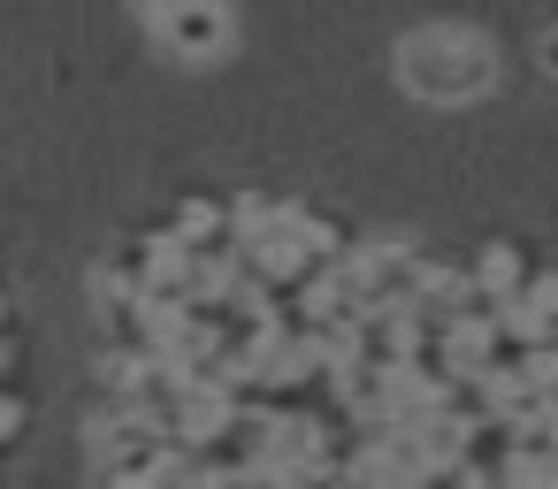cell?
Masks as SVG:
<instances>
[{
    "label": "cell",
    "instance_id": "cell-1",
    "mask_svg": "<svg viewBox=\"0 0 558 489\" xmlns=\"http://www.w3.org/2000/svg\"><path fill=\"white\" fill-rule=\"evenodd\" d=\"M398 85L428 108H466L497 85V47L466 24H428V32H405L398 39Z\"/></svg>",
    "mask_w": 558,
    "mask_h": 489
},
{
    "label": "cell",
    "instance_id": "cell-2",
    "mask_svg": "<svg viewBox=\"0 0 558 489\" xmlns=\"http://www.w3.org/2000/svg\"><path fill=\"white\" fill-rule=\"evenodd\" d=\"M177 459H184V443L154 413L123 405L116 420H100V474H108V489H154Z\"/></svg>",
    "mask_w": 558,
    "mask_h": 489
},
{
    "label": "cell",
    "instance_id": "cell-3",
    "mask_svg": "<svg viewBox=\"0 0 558 489\" xmlns=\"http://www.w3.org/2000/svg\"><path fill=\"white\" fill-rule=\"evenodd\" d=\"M154 39H161L184 70H207V62H222V54H230L238 24H230L222 0H192V9H177V16H161V24H154Z\"/></svg>",
    "mask_w": 558,
    "mask_h": 489
},
{
    "label": "cell",
    "instance_id": "cell-4",
    "mask_svg": "<svg viewBox=\"0 0 558 489\" xmlns=\"http://www.w3.org/2000/svg\"><path fill=\"white\" fill-rule=\"evenodd\" d=\"M512 321L535 329V337H558V276H527L512 291Z\"/></svg>",
    "mask_w": 558,
    "mask_h": 489
},
{
    "label": "cell",
    "instance_id": "cell-5",
    "mask_svg": "<svg viewBox=\"0 0 558 489\" xmlns=\"http://www.w3.org/2000/svg\"><path fill=\"white\" fill-rule=\"evenodd\" d=\"M131 9H138L146 24H161V16H177V9H192V0H131Z\"/></svg>",
    "mask_w": 558,
    "mask_h": 489
},
{
    "label": "cell",
    "instance_id": "cell-6",
    "mask_svg": "<svg viewBox=\"0 0 558 489\" xmlns=\"http://www.w3.org/2000/svg\"><path fill=\"white\" fill-rule=\"evenodd\" d=\"M535 62H543V77H558V32H543V39H535Z\"/></svg>",
    "mask_w": 558,
    "mask_h": 489
}]
</instances>
